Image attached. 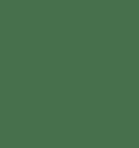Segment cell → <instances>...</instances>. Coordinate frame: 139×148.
<instances>
[]
</instances>
